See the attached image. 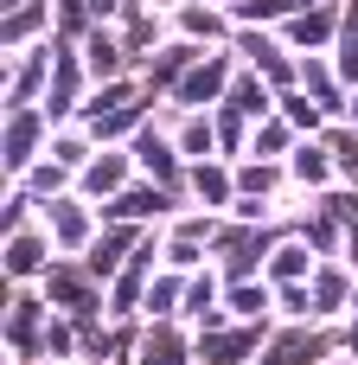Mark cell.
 I'll list each match as a JSON object with an SVG mask.
<instances>
[{"label":"cell","mask_w":358,"mask_h":365,"mask_svg":"<svg viewBox=\"0 0 358 365\" xmlns=\"http://www.w3.org/2000/svg\"><path fill=\"white\" fill-rule=\"evenodd\" d=\"M173 26H179V38H192V45H205V51H218V38L231 32L224 6H211V0H186V6L173 13Z\"/></svg>","instance_id":"4"},{"label":"cell","mask_w":358,"mask_h":365,"mask_svg":"<svg viewBox=\"0 0 358 365\" xmlns=\"http://www.w3.org/2000/svg\"><path fill=\"white\" fill-rule=\"evenodd\" d=\"M224 83H237V77H231V58H224V51H205V58L186 71V83H179L173 96H179V103H224Z\"/></svg>","instance_id":"1"},{"label":"cell","mask_w":358,"mask_h":365,"mask_svg":"<svg viewBox=\"0 0 358 365\" xmlns=\"http://www.w3.org/2000/svg\"><path fill=\"white\" fill-rule=\"evenodd\" d=\"M38 314H45L38 302H26V295L13 302V321H6V353H13V359H26V353L38 346Z\"/></svg>","instance_id":"11"},{"label":"cell","mask_w":358,"mask_h":365,"mask_svg":"<svg viewBox=\"0 0 358 365\" xmlns=\"http://www.w3.org/2000/svg\"><path fill=\"white\" fill-rule=\"evenodd\" d=\"M250 353H263V327H237V334H205L192 346V365H243Z\"/></svg>","instance_id":"2"},{"label":"cell","mask_w":358,"mask_h":365,"mask_svg":"<svg viewBox=\"0 0 358 365\" xmlns=\"http://www.w3.org/2000/svg\"><path fill=\"white\" fill-rule=\"evenodd\" d=\"M38 135H45V115L38 109H13V122H6V173L26 180V160L38 154Z\"/></svg>","instance_id":"6"},{"label":"cell","mask_w":358,"mask_h":365,"mask_svg":"<svg viewBox=\"0 0 358 365\" xmlns=\"http://www.w3.org/2000/svg\"><path fill=\"white\" fill-rule=\"evenodd\" d=\"M122 186H128V154H122V148L83 160V180H77L83 199H122Z\"/></svg>","instance_id":"3"},{"label":"cell","mask_w":358,"mask_h":365,"mask_svg":"<svg viewBox=\"0 0 358 365\" xmlns=\"http://www.w3.org/2000/svg\"><path fill=\"white\" fill-rule=\"evenodd\" d=\"M58 58H64V64H58V83H51V115H64V109L77 103V83H83V64H77V51L64 45Z\"/></svg>","instance_id":"14"},{"label":"cell","mask_w":358,"mask_h":365,"mask_svg":"<svg viewBox=\"0 0 358 365\" xmlns=\"http://www.w3.org/2000/svg\"><path fill=\"white\" fill-rule=\"evenodd\" d=\"M327 26H333V13H307V19L288 26V38L295 45H327Z\"/></svg>","instance_id":"20"},{"label":"cell","mask_w":358,"mask_h":365,"mask_svg":"<svg viewBox=\"0 0 358 365\" xmlns=\"http://www.w3.org/2000/svg\"><path fill=\"white\" fill-rule=\"evenodd\" d=\"M186 173H192V199H199L205 212H224V205H237V173H224L218 160H192Z\"/></svg>","instance_id":"7"},{"label":"cell","mask_w":358,"mask_h":365,"mask_svg":"<svg viewBox=\"0 0 358 365\" xmlns=\"http://www.w3.org/2000/svg\"><path fill=\"white\" fill-rule=\"evenodd\" d=\"M282 148H288V128H282V122H263V128H256V154H263V160H275Z\"/></svg>","instance_id":"24"},{"label":"cell","mask_w":358,"mask_h":365,"mask_svg":"<svg viewBox=\"0 0 358 365\" xmlns=\"http://www.w3.org/2000/svg\"><path fill=\"white\" fill-rule=\"evenodd\" d=\"M51 160H64V167H77V160H90V148H83L77 135H58V141H51Z\"/></svg>","instance_id":"25"},{"label":"cell","mask_w":358,"mask_h":365,"mask_svg":"<svg viewBox=\"0 0 358 365\" xmlns=\"http://www.w3.org/2000/svg\"><path fill=\"white\" fill-rule=\"evenodd\" d=\"M314 289H320V308H327V314H333V308L346 302V276H333V269H327V276H320Z\"/></svg>","instance_id":"26"},{"label":"cell","mask_w":358,"mask_h":365,"mask_svg":"<svg viewBox=\"0 0 358 365\" xmlns=\"http://www.w3.org/2000/svg\"><path fill=\"white\" fill-rule=\"evenodd\" d=\"M45 231H13L6 237V276L19 282V276H32V269H45Z\"/></svg>","instance_id":"10"},{"label":"cell","mask_w":358,"mask_h":365,"mask_svg":"<svg viewBox=\"0 0 358 365\" xmlns=\"http://www.w3.org/2000/svg\"><path fill=\"white\" fill-rule=\"evenodd\" d=\"M307 90H314L320 103H333V77H327V64H307Z\"/></svg>","instance_id":"28"},{"label":"cell","mask_w":358,"mask_h":365,"mask_svg":"<svg viewBox=\"0 0 358 365\" xmlns=\"http://www.w3.org/2000/svg\"><path fill=\"white\" fill-rule=\"evenodd\" d=\"M26 192H38V199H64V160H38V167H26Z\"/></svg>","instance_id":"17"},{"label":"cell","mask_w":358,"mask_h":365,"mask_svg":"<svg viewBox=\"0 0 358 365\" xmlns=\"http://www.w3.org/2000/svg\"><path fill=\"white\" fill-rule=\"evenodd\" d=\"M263 302H269V289H256V282H231L224 289V308L231 314H263Z\"/></svg>","instance_id":"19"},{"label":"cell","mask_w":358,"mask_h":365,"mask_svg":"<svg viewBox=\"0 0 358 365\" xmlns=\"http://www.w3.org/2000/svg\"><path fill=\"white\" fill-rule=\"evenodd\" d=\"M301 269H307V250H301V244H288V250L275 257V276H301Z\"/></svg>","instance_id":"27"},{"label":"cell","mask_w":358,"mask_h":365,"mask_svg":"<svg viewBox=\"0 0 358 365\" xmlns=\"http://www.w3.org/2000/svg\"><path fill=\"white\" fill-rule=\"evenodd\" d=\"M45 19H51V13H45V0H32V6H6V51L19 58V51H26V38H32V32H45Z\"/></svg>","instance_id":"12"},{"label":"cell","mask_w":358,"mask_h":365,"mask_svg":"<svg viewBox=\"0 0 358 365\" xmlns=\"http://www.w3.org/2000/svg\"><path fill=\"white\" fill-rule=\"evenodd\" d=\"M327 334H307V327H295V334H275L269 346H263V365H320L327 359Z\"/></svg>","instance_id":"5"},{"label":"cell","mask_w":358,"mask_h":365,"mask_svg":"<svg viewBox=\"0 0 358 365\" xmlns=\"http://www.w3.org/2000/svg\"><path fill=\"white\" fill-rule=\"evenodd\" d=\"M211 148H218V128H211L205 115L179 122V154H186V160H211Z\"/></svg>","instance_id":"16"},{"label":"cell","mask_w":358,"mask_h":365,"mask_svg":"<svg viewBox=\"0 0 358 365\" xmlns=\"http://www.w3.org/2000/svg\"><path fill=\"white\" fill-rule=\"evenodd\" d=\"M224 103H231V109H237V115H243V109H269V96H263V90H256V77H237V90H231V96H224Z\"/></svg>","instance_id":"22"},{"label":"cell","mask_w":358,"mask_h":365,"mask_svg":"<svg viewBox=\"0 0 358 365\" xmlns=\"http://www.w3.org/2000/svg\"><path fill=\"white\" fill-rule=\"evenodd\" d=\"M45 58H51V45H32V58H26V51L13 58V90H6V109H26V96H38V83H45Z\"/></svg>","instance_id":"9"},{"label":"cell","mask_w":358,"mask_h":365,"mask_svg":"<svg viewBox=\"0 0 358 365\" xmlns=\"http://www.w3.org/2000/svg\"><path fill=\"white\" fill-rule=\"evenodd\" d=\"M237 186H243L250 199H269V192L282 186V167H269V160H250V167L237 173Z\"/></svg>","instance_id":"18"},{"label":"cell","mask_w":358,"mask_h":365,"mask_svg":"<svg viewBox=\"0 0 358 365\" xmlns=\"http://www.w3.org/2000/svg\"><path fill=\"white\" fill-rule=\"evenodd\" d=\"M45 225L58 231V244H64V250H90V244H96V218H90L77 199H51Z\"/></svg>","instance_id":"8"},{"label":"cell","mask_w":358,"mask_h":365,"mask_svg":"<svg viewBox=\"0 0 358 365\" xmlns=\"http://www.w3.org/2000/svg\"><path fill=\"white\" fill-rule=\"evenodd\" d=\"M83 58H90V71H96L102 83H122V77H115V71H122V51H115V38L90 32V38H83Z\"/></svg>","instance_id":"15"},{"label":"cell","mask_w":358,"mask_h":365,"mask_svg":"<svg viewBox=\"0 0 358 365\" xmlns=\"http://www.w3.org/2000/svg\"><path fill=\"white\" fill-rule=\"evenodd\" d=\"M179 289H186L179 276H160V282L147 289V302H141V308H147V314H173V302H179Z\"/></svg>","instance_id":"21"},{"label":"cell","mask_w":358,"mask_h":365,"mask_svg":"<svg viewBox=\"0 0 358 365\" xmlns=\"http://www.w3.org/2000/svg\"><path fill=\"white\" fill-rule=\"evenodd\" d=\"M173 205V192H154V186H141V192H122V199H109V218H154V212H167Z\"/></svg>","instance_id":"13"},{"label":"cell","mask_w":358,"mask_h":365,"mask_svg":"<svg viewBox=\"0 0 358 365\" xmlns=\"http://www.w3.org/2000/svg\"><path fill=\"white\" fill-rule=\"evenodd\" d=\"M295 6H301V0H243L237 13H243V19H288Z\"/></svg>","instance_id":"23"}]
</instances>
